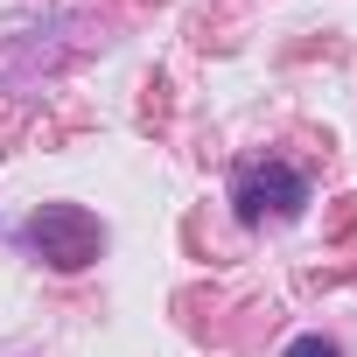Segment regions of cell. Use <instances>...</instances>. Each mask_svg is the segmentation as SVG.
<instances>
[{
  "instance_id": "obj_1",
  "label": "cell",
  "mask_w": 357,
  "mask_h": 357,
  "mask_svg": "<svg viewBox=\"0 0 357 357\" xmlns=\"http://www.w3.org/2000/svg\"><path fill=\"white\" fill-rule=\"evenodd\" d=\"M231 204H238L245 225H259L266 211H273V218H294V211L308 204V183H301L287 161H245V168L231 175Z\"/></svg>"
},
{
  "instance_id": "obj_2",
  "label": "cell",
  "mask_w": 357,
  "mask_h": 357,
  "mask_svg": "<svg viewBox=\"0 0 357 357\" xmlns=\"http://www.w3.org/2000/svg\"><path fill=\"white\" fill-rule=\"evenodd\" d=\"M29 245H43V259H56V266H84L98 252V225L84 211H43L29 225Z\"/></svg>"
},
{
  "instance_id": "obj_3",
  "label": "cell",
  "mask_w": 357,
  "mask_h": 357,
  "mask_svg": "<svg viewBox=\"0 0 357 357\" xmlns=\"http://www.w3.org/2000/svg\"><path fill=\"white\" fill-rule=\"evenodd\" d=\"M287 357H336V343H329V336H301Z\"/></svg>"
}]
</instances>
